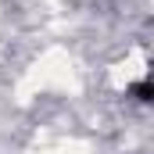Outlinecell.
<instances>
[{
	"label": "cell",
	"mask_w": 154,
	"mask_h": 154,
	"mask_svg": "<svg viewBox=\"0 0 154 154\" xmlns=\"http://www.w3.org/2000/svg\"><path fill=\"white\" fill-rule=\"evenodd\" d=\"M129 93H133L140 104H151V100H154V86H151V79H140V82H133V86H129Z\"/></svg>",
	"instance_id": "cell-1"
}]
</instances>
